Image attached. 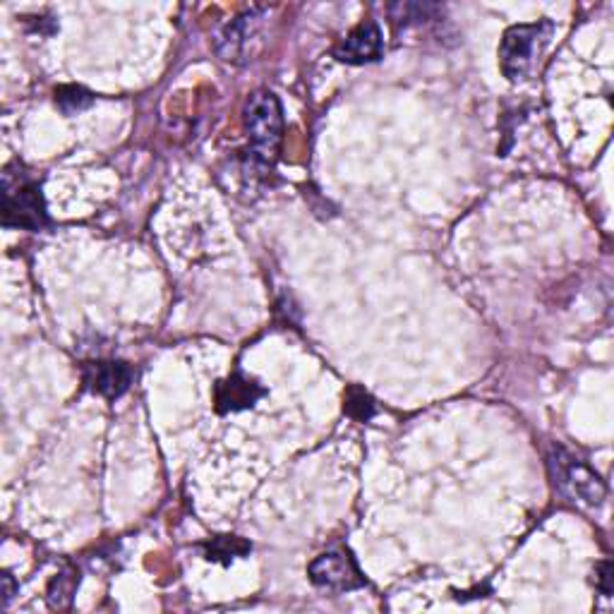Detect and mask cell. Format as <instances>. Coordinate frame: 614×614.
I'll return each instance as SVG.
<instances>
[{
	"instance_id": "8",
	"label": "cell",
	"mask_w": 614,
	"mask_h": 614,
	"mask_svg": "<svg viewBox=\"0 0 614 614\" xmlns=\"http://www.w3.org/2000/svg\"><path fill=\"white\" fill-rule=\"evenodd\" d=\"M557 477L585 504H600L605 497V483L577 459H571V456L559 459Z\"/></svg>"
},
{
	"instance_id": "3",
	"label": "cell",
	"mask_w": 614,
	"mask_h": 614,
	"mask_svg": "<svg viewBox=\"0 0 614 614\" xmlns=\"http://www.w3.org/2000/svg\"><path fill=\"white\" fill-rule=\"evenodd\" d=\"M552 32L554 24L550 20L509 26L499 44V67L504 77L509 82H524L545 46L550 44Z\"/></svg>"
},
{
	"instance_id": "2",
	"label": "cell",
	"mask_w": 614,
	"mask_h": 614,
	"mask_svg": "<svg viewBox=\"0 0 614 614\" xmlns=\"http://www.w3.org/2000/svg\"><path fill=\"white\" fill-rule=\"evenodd\" d=\"M3 226L22 230H41L49 226L41 183L34 181L18 161L3 171Z\"/></svg>"
},
{
	"instance_id": "6",
	"label": "cell",
	"mask_w": 614,
	"mask_h": 614,
	"mask_svg": "<svg viewBox=\"0 0 614 614\" xmlns=\"http://www.w3.org/2000/svg\"><path fill=\"white\" fill-rule=\"evenodd\" d=\"M265 394H267V389L259 385L257 379L236 370L226 379L216 381L214 408H216V413H222V416L248 411V408H252L259 399L265 397Z\"/></svg>"
},
{
	"instance_id": "9",
	"label": "cell",
	"mask_w": 614,
	"mask_h": 614,
	"mask_svg": "<svg viewBox=\"0 0 614 614\" xmlns=\"http://www.w3.org/2000/svg\"><path fill=\"white\" fill-rule=\"evenodd\" d=\"M250 552H252V545L238 536H216L204 545V559H207V562H218L224 567H228L234 559Z\"/></svg>"
},
{
	"instance_id": "5",
	"label": "cell",
	"mask_w": 614,
	"mask_h": 614,
	"mask_svg": "<svg viewBox=\"0 0 614 614\" xmlns=\"http://www.w3.org/2000/svg\"><path fill=\"white\" fill-rule=\"evenodd\" d=\"M132 367L122 360H91L82 367V381H85V389L91 394H99V397L116 401L122 397L132 385Z\"/></svg>"
},
{
	"instance_id": "13",
	"label": "cell",
	"mask_w": 614,
	"mask_h": 614,
	"mask_svg": "<svg viewBox=\"0 0 614 614\" xmlns=\"http://www.w3.org/2000/svg\"><path fill=\"white\" fill-rule=\"evenodd\" d=\"M595 589L603 595H612L614 591V564L612 562H600L595 567Z\"/></svg>"
},
{
	"instance_id": "10",
	"label": "cell",
	"mask_w": 614,
	"mask_h": 614,
	"mask_svg": "<svg viewBox=\"0 0 614 614\" xmlns=\"http://www.w3.org/2000/svg\"><path fill=\"white\" fill-rule=\"evenodd\" d=\"M344 411L348 418L358 420V422H370L377 413V403L375 399L367 394L363 387L353 385L346 389V397H344Z\"/></svg>"
},
{
	"instance_id": "14",
	"label": "cell",
	"mask_w": 614,
	"mask_h": 614,
	"mask_svg": "<svg viewBox=\"0 0 614 614\" xmlns=\"http://www.w3.org/2000/svg\"><path fill=\"white\" fill-rule=\"evenodd\" d=\"M0 581H3V607H8L10 600L15 597V593H18V583H15V579L8 574V571L3 577H0Z\"/></svg>"
},
{
	"instance_id": "12",
	"label": "cell",
	"mask_w": 614,
	"mask_h": 614,
	"mask_svg": "<svg viewBox=\"0 0 614 614\" xmlns=\"http://www.w3.org/2000/svg\"><path fill=\"white\" fill-rule=\"evenodd\" d=\"M77 574L75 571H61V574L51 581L49 585V605L51 607H71V600H73V593L77 589Z\"/></svg>"
},
{
	"instance_id": "4",
	"label": "cell",
	"mask_w": 614,
	"mask_h": 614,
	"mask_svg": "<svg viewBox=\"0 0 614 614\" xmlns=\"http://www.w3.org/2000/svg\"><path fill=\"white\" fill-rule=\"evenodd\" d=\"M310 581L317 589H326L334 593H346V591H358L367 583L360 574V569L346 550H330L322 552L315 562L308 567Z\"/></svg>"
},
{
	"instance_id": "1",
	"label": "cell",
	"mask_w": 614,
	"mask_h": 614,
	"mask_svg": "<svg viewBox=\"0 0 614 614\" xmlns=\"http://www.w3.org/2000/svg\"><path fill=\"white\" fill-rule=\"evenodd\" d=\"M243 128L248 132L250 154L262 166L274 163L283 140V108L274 91H255L243 108Z\"/></svg>"
},
{
	"instance_id": "11",
	"label": "cell",
	"mask_w": 614,
	"mask_h": 614,
	"mask_svg": "<svg viewBox=\"0 0 614 614\" xmlns=\"http://www.w3.org/2000/svg\"><path fill=\"white\" fill-rule=\"evenodd\" d=\"M94 104V94L79 85H63L56 89V106L65 116H75L87 111Z\"/></svg>"
},
{
	"instance_id": "7",
	"label": "cell",
	"mask_w": 614,
	"mask_h": 614,
	"mask_svg": "<svg viewBox=\"0 0 614 614\" xmlns=\"http://www.w3.org/2000/svg\"><path fill=\"white\" fill-rule=\"evenodd\" d=\"M381 53H385V36H381V30L375 20L360 22L356 30L344 41H338V46L334 49V56L348 65L375 63L381 58Z\"/></svg>"
}]
</instances>
